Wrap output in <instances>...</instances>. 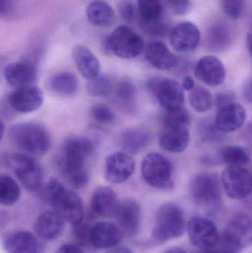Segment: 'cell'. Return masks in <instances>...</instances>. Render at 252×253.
I'll return each mask as SVG.
<instances>
[{
	"label": "cell",
	"mask_w": 252,
	"mask_h": 253,
	"mask_svg": "<svg viewBox=\"0 0 252 253\" xmlns=\"http://www.w3.org/2000/svg\"><path fill=\"white\" fill-rule=\"evenodd\" d=\"M94 151V144L88 137L71 135L65 139L57 166L72 188L79 190L88 184L90 172L87 164Z\"/></svg>",
	"instance_id": "obj_1"
},
{
	"label": "cell",
	"mask_w": 252,
	"mask_h": 253,
	"mask_svg": "<svg viewBox=\"0 0 252 253\" xmlns=\"http://www.w3.org/2000/svg\"><path fill=\"white\" fill-rule=\"evenodd\" d=\"M9 136L18 149L34 157L45 155L51 144V138L47 128L38 123L14 125L10 128Z\"/></svg>",
	"instance_id": "obj_2"
},
{
	"label": "cell",
	"mask_w": 252,
	"mask_h": 253,
	"mask_svg": "<svg viewBox=\"0 0 252 253\" xmlns=\"http://www.w3.org/2000/svg\"><path fill=\"white\" fill-rule=\"evenodd\" d=\"M186 228V221L181 208L174 203L163 205L158 209L152 240L155 243H165L180 237Z\"/></svg>",
	"instance_id": "obj_3"
},
{
	"label": "cell",
	"mask_w": 252,
	"mask_h": 253,
	"mask_svg": "<svg viewBox=\"0 0 252 253\" xmlns=\"http://www.w3.org/2000/svg\"><path fill=\"white\" fill-rule=\"evenodd\" d=\"M104 50L124 59L138 57L144 49V42L137 32L127 25H121L102 42Z\"/></svg>",
	"instance_id": "obj_4"
},
{
	"label": "cell",
	"mask_w": 252,
	"mask_h": 253,
	"mask_svg": "<svg viewBox=\"0 0 252 253\" xmlns=\"http://www.w3.org/2000/svg\"><path fill=\"white\" fill-rule=\"evenodd\" d=\"M173 165L164 155L157 152L149 153L144 158L142 174L146 184L160 190H170L173 183Z\"/></svg>",
	"instance_id": "obj_5"
},
{
	"label": "cell",
	"mask_w": 252,
	"mask_h": 253,
	"mask_svg": "<svg viewBox=\"0 0 252 253\" xmlns=\"http://www.w3.org/2000/svg\"><path fill=\"white\" fill-rule=\"evenodd\" d=\"M189 193L195 204L208 211H216L221 202V187L216 174L195 175L189 184Z\"/></svg>",
	"instance_id": "obj_6"
},
{
	"label": "cell",
	"mask_w": 252,
	"mask_h": 253,
	"mask_svg": "<svg viewBox=\"0 0 252 253\" xmlns=\"http://www.w3.org/2000/svg\"><path fill=\"white\" fill-rule=\"evenodd\" d=\"M7 164L28 191L39 190L43 185L44 172L34 156L26 153H13L7 156Z\"/></svg>",
	"instance_id": "obj_7"
},
{
	"label": "cell",
	"mask_w": 252,
	"mask_h": 253,
	"mask_svg": "<svg viewBox=\"0 0 252 253\" xmlns=\"http://www.w3.org/2000/svg\"><path fill=\"white\" fill-rule=\"evenodd\" d=\"M146 88L164 110L179 108L184 105L183 87L176 80L153 77L148 80Z\"/></svg>",
	"instance_id": "obj_8"
},
{
	"label": "cell",
	"mask_w": 252,
	"mask_h": 253,
	"mask_svg": "<svg viewBox=\"0 0 252 253\" xmlns=\"http://www.w3.org/2000/svg\"><path fill=\"white\" fill-rule=\"evenodd\" d=\"M50 205L62 219L75 225L84 217L82 201L78 194L69 189H61L52 199Z\"/></svg>",
	"instance_id": "obj_9"
},
{
	"label": "cell",
	"mask_w": 252,
	"mask_h": 253,
	"mask_svg": "<svg viewBox=\"0 0 252 253\" xmlns=\"http://www.w3.org/2000/svg\"><path fill=\"white\" fill-rule=\"evenodd\" d=\"M221 181L226 195L231 199L241 200L251 194V174L245 167L229 165L222 174Z\"/></svg>",
	"instance_id": "obj_10"
},
{
	"label": "cell",
	"mask_w": 252,
	"mask_h": 253,
	"mask_svg": "<svg viewBox=\"0 0 252 253\" xmlns=\"http://www.w3.org/2000/svg\"><path fill=\"white\" fill-rule=\"evenodd\" d=\"M114 215L123 236L132 239L138 236L142 223V208L139 202L132 199L119 202Z\"/></svg>",
	"instance_id": "obj_11"
},
{
	"label": "cell",
	"mask_w": 252,
	"mask_h": 253,
	"mask_svg": "<svg viewBox=\"0 0 252 253\" xmlns=\"http://www.w3.org/2000/svg\"><path fill=\"white\" fill-rule=\"evenodd\" d=\"M136 169V162L125 152H115L106 158L105 178L111 184H121L128 180Z\"/></svg>",
	"instance_id": "obj_12"
},
{
	"label": "cell",
	"mask_w": 252,
	"mask_h": 253,
	"mask_svg": "<svg viewBox=\"0 0 252 253\" xmlns=\"http://www.w3.org/2000/svg\"><path fill=\"white\" fill-rule=\"evenodd\" d=\"M187 230L192 245L201 250L214 246L220 236L216 224L204 217L191 218L188 222Z\"/></svg>",
	"instance_id": "obj_13"
},
{
	"label": "cell",
	"mask_w": 252,
	"mask_h": 253,
	"mask_svg": "<svg viewBox=\"0 0 252 253\" xmlns=\"http://www.w3.org/2000/svg\"><path fill=\"white\" fill-rule=\"evenodd\" d=\"M2 245L7 253H44L43 244L29 231L6 233L2 239Z\"/></svg>",
	"instance_id": "obj_14"
},
{
	"label": "cell",
	"mask_w": 252,
	"mask_h": 253,
	"mask_svg": "<svg viewBox=\"0 0 252 253\" xmlns=\"http://www.w3.org/2000/svg\"><path fill=\"white\" fill-rule=\"evenodd\" d=\"M44 101V94L36 86L16 89L8 96V103L13 111L28 114L38 110Z\"/></svg>",
	"instance_id": "obj_15"
},
{
	"label": "cell",
	"mask_w": 252,
	"mask_h": 253,
	"mask_svg": "<svg viewBox=\"0 0 252 253\" xmlns=\"http://www.w3.org/2000/svg\"><path fill=\"white\" fill-rule=\"evenodd\" d=\"M201 40V32L191 22H183L176 25L170 32V43L176 51L180 53L192 51L198 47Z\"/></svg>",
	"instance_id": "obj_16"
},
{
	"label": "cell",
	"mask_w": 252,
	"mask_h": 253,
	"mask_svg": "<svg viewBox=\"0 0 252 253\" xmlns=\"http://www.w3.org/2000/svg\"><path fill=\"white\" fill-rule=\"evenodd\" d=\"M195 76L207 85L217 87L224 82L226 69L221 61L216 56H206L197 62Z\"/></svg>",
	"instance_id": "obj_17"
},
{
	"label": "cell",
	"mask_w": 252,
	"mask_h": 253,
	"mask_svg": "<svg viewBox=\"0 0 252 253\" xmlns=\"http://www.w3.org/2000/svg\"><path fill=\"white\" fill-rule=\"evenodd\" d=\"M247 113L242 105L234 102L217 111L215 120L216 128L223 133L235 132L245 124Z\"/></svg>",
	"instance_id": "obj_18"
},
{
	"label": "cell",
	"mask_w": 252,
	"mask_h": 253,
	"mask_svg": "<svg viewBox=\"0 0 252 253\" xmlns=\"http://www.w3.org/2000/svg\"><path fill=\"white\" fill-rule=\"evenodd\" d=\"M122 238L121 230L112 223H96L90 229V244L96 249L114 248L120 243Z\"/></svg>",
	"instance_id": "obj_19"
},
{
	"label": "cell",
	"mask_w": 252,
	"mask_h": 253,
	"mask_svg": "<svg viewBox=\"0 0 252 253\" xmlns=\"http://www.w3.org/2000/svg\"><path fill=\"white\" fill-rule=\"evenodd\" d=\"M36 75L35 65L28 61L10 64L4 69L6 81L15 89L34 85Z\"/></svg>",
	"instance_id": "obj_20"
},
{
	"label": "cell",
	"mask_w": 252,
	"mask_h": 253,
	"mask_svg": "<svg viewBox=\"0 0 252 253\" xmlns=\"http://www.w3.org/2000/svg\"><path fill=\"white\" fill-rule=\"evenodd\" d=\"M65 221L54 211H47L38 215L34 223V230L45 241L56 240L62 236Z\"/></svg>",
	"instance_id": "obj_21"
},
{
	"label": "cell",
	"mask_w": 252,
	"mask_h": 253,
	"mask_svg": "<svg viewBox=\"0 0 252 253\" xmlns=\"http://www.w3.org/2000/svg\"><path fill=\"white\" fill-rule=\"evenodd\" d=\"M118 203L116 193L110 187H98L92 196V211L96 215L104 218L113 216Z\"/></svg>",
	"instance_id": "obj_22"
},
{
	"label": "cell",
	"mask_w": 252,
	"mask_h": 253,
	"mask_svg": "<svg viewBox=\"0 0 252 253\" xmlns=\"http://www.w3.org/2000/svg\"><path fill=\"white\" fill-rule=\"evenodd\" d=\"M72 56L77 69L83 77L90 80L99 75L100 62L88 47L82 44L74 46Z\"/></svg>",
	"instance_id": "obj_23"
},
{
	"label": "cell",
	"mask_w": 252,
	"mask_h": 253,
	"mask_svg": "<svg viewBox=\"0 0 252 253\" xmlns=\"http://www.w3.org/2000/svg\"><path fill=\"white\" fill-rule=\"evenodd\" d=\"M145 58L152 66L161 71L174 68L178 64L175 55L161 42H152L146 46Z\"/></svg>",
	"instance_id": "obj_24"
},
{
	"label": "cell",
	"mask_w": 252,
	"mask_h": 253,
	"mask_svg": "<svg viewBox=\"0 0 252 253\" xmlns=\"http://www.w3.org/2000/svg\"><path fill=\"white\" fill-rule=\"evenodd\" d=\"M190 133L187 127L164 128L160 137V147L169 153L184 151L189 144Z\"/></svg>",
	"instance_id": "obj_25"
},
{
	"label": "cell",
	"mask_w": 252,
	"mask_h": 253,
	"mask_svg": "<svg viewBox=\"0 0 252 253\" xmlns=\"http://www.w3.org/2000/svg\"><path fill=\"white\" fill-rule=\"evenodd\" d=\"M114 101L124 112L131 113L136 109L137 91L133 81L128 78L120 80L114 87Z\"/></svg>",
	"instance_id": "obj_26"
},
{
	"label": "cell",
	"mask_w": 252,
	"mask_h": 253,
	"mask_svg": "<svg viewBox=\"0 0 252 253\" xmlns=\"http://www.w3.org/2000/svg\"><path fill=\"white\" fill-rule=\"evenodd\" d=\"M87 19L93 25L108 28L114 25L115 14L113 8L106 1L93 0L86 9Z\"/></svg>",
	"instance_id": "obj_27"
},
{
	"label": "cell",
	"mask_w": 252,
	"mask_h": 253,
	"mask_svg": "<svg viewBox=\"0 0 252 253\" xmlns=\"http://www.w3.org/2000/svg\"><path fill=\"white\" fill-rule=\"evenodd\" d=\"M150 139V134L146 129L139 127L128 128L121 134V147L125 150V153L138 154L149 144Z\"/></svg>",
	"instance_id": "obj_28"
},
{
	"label": "cell",
	"mask_w": 252,
	"mask_h": 253,
	"mask_svg": "<svg viewBox=\"0 0 252 253\" xmlns=\"http://www.w3.org/2000/svg\"><path fill=\"white\" fill-rule=\"evenodd\" d=\"M78 77L73 73L65 72L55 74L49 81V87L52 91L59 96H72L78 89Z\"/></svg>",
	"instance_id": "obj_29"
},
{
	"label": "cell",
	"mask_w": 252,
	"mask_h": 253,
	"mask_svg": "<svg viewBox=\"0 0 252 253\" xmlns=\"http://www.w3.org/2000/svg\"><path fill=\"white\" fill-rule=\"evenodd\" d=\"M137 13L140 26L164 20L161 0H137Z\"/></svg>",
	"instance_id": "obj_30"
},
{
	"label": "cell",
	"mask_w": 252,
	"mask_h": 253,
	"mask_svg": "<svg viewBox=\"0 0 252 253\" xmlns=\"http://www.w3.org/2000/svg\"><path fill=\"white\" fill-rule=\"evenodd\" d=\"M224 231L247 246L252 241L251 218L245 214H237L228 223Z\"/></svg>",
	"instance_id": "obj_31"
},
{
	"label": "cell",
	"mask_w": 252,
	"mask_h": 253,
	"mask_svg": "<svg viewBox=\"0 0 252 253\" xmlns=\"http://www.w3.org/2000/svg\"><path fill=\"white\" fill-rule=\"evenodd\" d=\"M232 35L229 28L223 24L217 23L209 29L206 44L210 50L220 51L230 44Z\"/></svg>",
	"instance_id": "obj_32"
},
{
	"label": "cell",
	"mask_w": 252,
	"mask_h": 253,
	"mask_svg": "<svg viewBox=\"0 0 252 253\" xmlns=\"http://www.w3.org/2000/svg\"><path fill=\"white\" fill-rule=\"evenodd\" d=\"M219 162L234 166H247L250 162V156L244 147L228 145L219 153Z\"/></svg>",
	"instance_id": "obj_33"
},
{
	"label": "cell",
	"mask_w": 252,
	"mask_h": 253,
	"mask_svg": "<svg viewBox=\"0 0 252 253\" xmlns=\"http://www.w3.org/2000/svg\"><path fill=\"white\" fill-rule=\"evenodd\" d=\"M20 196L21 189L17 182L9 175H0V205H14Z\"/></svg>",
	"instance_id": "obj_34"
},
{
	"label": "cell",
	"mask_w": 252,
	"mask_h": 253,
	"mask_svg": "<svg viewBox=\"0 0 252 253\" xmlns=\"http://www.w3.org/2000/svg\"><path fill=\"white\" fill-rule=\"evenodd\" d=\"M190 91L189 104L196 112L205 113L212 109L213 99L210 90L205 87H195Z\"/></svg>",
	"instance_id": "obj_35"
},
{
	"label": "cell",
	"mask_w": 252,
	"mask_h": 253,
	"mask_svg": "<svg viewBox=\"0 0 252 253\" xmlns=\"http://www.w3.org/2000/svg\"><path fill=\"white\" fill-rule=\"evenodd\" d=\"M164 111L163 116L164 128L187 127L190 124V114L184 106Z\"/></svg>",
	"instance_id": "obj_36"
},
{
	"label": "cell",
	"mask_w": 252,
	"mask_h": 253,
	"mask_svg": "<svg viewBox=\"0 0 252 253\" xmlns=\"http://www.w3.org/2000/svg\"><path fill=\"white\" fill-rule=\"evenodd\" d=\"M115 84L108 76L99 75L88 80L87 91L89 95L96 97L108 96L112 93Z\"/></svg>",
	"instance_id": "obj_37"
},
{
	"label": "cell",
	"mask_w": 252,
	"mask_h": 253,
	"mask_svg": "<svg viewBox=\"0 0 252 253\" xmlns=\"http://www.w3.org/2000/svg\"><path fill=\"white\" fill-rule=\"evenodd\" d=\"M198 137L204 142H213L223 139V132L219 131L215 126V123L204 120L198 126Z\"/></svg>",
	"instance_id": "obj_38"
},
{
	"label": "cell",
	"mask_w": 252,
	"mask_h": 253,
	"mask_svg": "<svg viewBox=\"0 0 252 253\" xmlns=\"http://www.w3.org/2000/svg\"><path fill=\"white\" fill-rule=\"evenodd\" d=\"M90 114L92 119L99 124H112L115 120V116L113 111L102 104L93 105L90 108Z\"/></svg>",
	"instance_id": "obj_39"
},
{
	"label": "cell",
	"mask_w": 252,
	"mask_h": 253,
	"mask_svg": "<svg viewBox=\"0 0 252 253\" xmlns=\"http://www.w3.org/2000/svg\"><path fill=\"white\" fill-rule=\"evenodd\" d=\"M89 221V219L84 220V217L81 222L73 225L72 236L78 246H87L90 245V232L93 225Z\"/></svg>",
	"instance_id": "obj_40"
},
{
	"label": "cell",
	"mask_w": 252,
	"mask_h": 253,
	"mask_svg": "<svg viewBox=\"0 0 252 253\" xmlns=\"http://www.w3.org/2000/svg\"><path fill=\"white\" fill-rule=\"evenodd\" d=\"M222 9L232 19H238L244 14L245 0H221Z\"/></svg>",
	"instance_id": "obj_41"
},
{
	"label": "cell",
	"mask_w": 252,
	"mask_h": 253,
	"mask_svg": "<svg viewBox=\"0 0 252 253\" xmlns=\"http://www.w3.org/2000/svg\"><path fill=\"white\" fill-rule=\"evenodd\" d=\"M118 12L121 19L127 22L132 23L137 17V7L131 0H122L118 4Z\"/></svg>",
	"instance_id": "obj_42"
},
{
	"label": "cell",
	"mask_w": 252,
	"mask_h": 253,
	"mask_svg": "<svg viewBox=\"0 0 252 253\" xmlns=\"http://www.w3.org/2000/svg\"><path fill=\"white\" fill-rule=\"evenodd\" d=\"M236 100V96L232 91H223L216 93L214 98V103L217 109L223 108L229 104L234 103Z\"/></svg>",
	"instance_id": "obj_43"
},
{
	"label": "cell",
	"mask_w": 252,
	"mask_h": 253,
	"mask_svg": "<svg viewBox=\"0 0 252 253\" xmlns=\"http://www.w3.org/2000/svg\"><path fill=\"white\" fill-rule=\"evenodd\" d=\"M172 10L177 15L187 13L190 7L191 0H167Z\"/></svg>",
	"instance_id": "obj_44"
},
{
	"label": "cell",
	"mask_w": 252,
	"mask_h": 253,
	"mask_svg": "<svg viewBox=\"0 0 252 253\" xmlns=\"http://www.w3.org/2000/svg\"><path fill=\"white\" fill-rule=\"evenodd\" d=\"M56 253H84L82 249L75 244H65L56 250Z\"/></svg>",
	"instance_id": "obj_45"
},
{
	"label": "cell",
	"mask_w": 252,
	"mask_h": 253,
	"mask_svg": "<svg viewBox=\"0 0 252 253\" xmlns=\"http://www.w3.org/2000/svg\"><path fill=\"white\" fill-rule=\"evenodd\" d=\"M12 10L13 0H0V16H8Z\"/></svg>",
	"instance_id": "obj_46"
},
{
	"label": "cell",
	"mask_w": 252,
	"mask_h": 253,
	"mask_svg": "<svg viewBox=\"0 0 252 253\" xmlns=\"http://www.w3.org/2000/svg\"><path fill=\"white\" fill-rule=\"evenodd\" d=\"M252 79L250 78L246 81L245 84L243 86V96L246 101L251 103L252 99Z\"/></svg>",
	"instance_id": "obj_47"
},
{
	"label": "cell",
	"mask_w": 252,
	"mask_h": 253,
	"mask_svg": "<svg viewBox=\"0 0 252 253\" xmlns=\"http://www.w3.org/2000/svg\"><path fill=\"white\" fill-rule=\"evenodd\" d=\"M195 80L190 76H186L182 80V87L187 91L192 90L195 87Z\"/></svg>",
	"instance_id": "obj_48"
},
{
	"label": "cell",
	"mask_w": 252,
	"mask_h": 253,
	"mask_svg": "<svg viewBox=\"0 0 252 253\" xmlns=\"http://www.w3.org/2000/svg\"><path fill=\"white\" fill-rule=\"evenodd\" d=\"M108 253H133L127 248H116L110 250Z\"/></svg>",
	"instance_id": "obj_49"
},
{
	"label": "cell",
	"mask_w": 252,
	"mask_h": 253,
	"mask_svg": "<svg viewBox=\"0 0 252 253\" xmlns=\"http://www.w3.org/2000/svg\"><path fill=\"white\" fill-rule=\"evenodd\" d=\"M164 253H187L185 250L180 248H173L167 250Z\"/></svg>",
	"instance_id": "obj_50"
},
{
	"label": "cell",
	"mask_w": 252,
	"mask_h": 253,
	"mask_svg": "<svg viewBox=\"0 0 252 253\" xmlns=\"http://www.w3.org/2000/svg\"><path fill=\"white\" fill-rule=\"evenodd\" d=\"M198 253H220L217 251L216 248H215L214 247H212L210 248H207V249H202L201 251V252Z\"/></svg>",
	"instance_id": "obj_51"
},
{
	"label": "cell",
	"mask_w": 252,
	"mask_h": 253,
	"mask_svg": "<svg viewBox=\"0 0 252 253\" xmlns=\"http://www.w3.org/2000/svg\"><path fill=\"white\" fill-rule=\"evenodd\" d=\"M4 131H5V126H4V123H3L1 119L0 118V141H1L3 135H4Z\"/></svg>",
	"instance_id": "obj_52"
},
{
	"label": "cell",
	"mask_w": 252,
	"mask_h": 253,
	"mask_svg": "<svg viewBox=\"0 0 252 253\" xmlns=\"http://www.w3.org/2000/svg\"><path fill=\"white\" fill-rule=\"evenodd\" d=\"M247 44L248 46L249 51L252 53V36L251 34H249L248 37L247 39Z\"/></svg>",
	"instance_id": "obj_53"
}]
</instances>
